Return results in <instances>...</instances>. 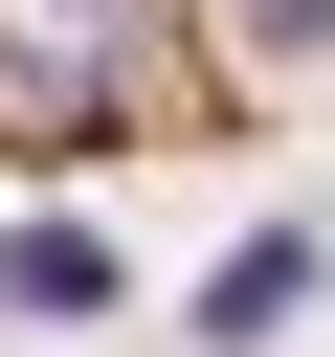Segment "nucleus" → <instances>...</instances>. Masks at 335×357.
<instances>
[{
	"mask_svg": "<svg viewBox=\"0 0 335 357\" xmlns=\"http://www.w3.org/2000/svg\"><path fill=\"white\" fill-rule=\"evenodd\" d=\"M335 134V0H0V178H179Z\"/></svg>",
	"mask_w": 335,
	"mask_h": 357,
	"instance_id": "obj_1",
	"label": "nucleus"
}]
</instances>
